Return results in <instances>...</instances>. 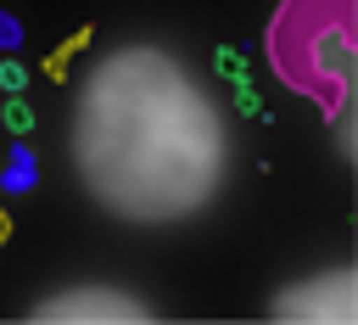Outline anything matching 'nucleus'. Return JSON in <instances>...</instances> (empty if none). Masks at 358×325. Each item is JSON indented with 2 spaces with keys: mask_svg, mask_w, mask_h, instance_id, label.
Listing matches in <instances>:
<instances>
[{
  "mask_svg": "<svg viewBox=\"0 0 358 325\" xmlns=\"http://www.w3.org/2000/svg\"><path fill=\"white\" fill-rule=\"evenodd\" d=\"M34 179H39L34 151H28V146H11V157H6V168H0V185H6V191H34Z\"/></svg>",
  "mask_w": 358,
  "mask_h": 325,
  "instance_id": "obj_1",
  "label": "nucleus"
},
{
  "mask_svg": "<svg viewBox=\"0 0 358 325\" xmlns=\"http://www.w3.org/2000/svg\"><path fill=\"white\" fill-rule=\"evenodd\" d=\"M0 123H6L11 134H28V129H34V112H28V101H17V95H11V101H6V112H0Z\"/></svg>",
  "mask_w": 358,
  "mask_h": 325,
  "instance_id": "obj_2",
  "label": "nucleus"
},
{
  "mask_svg": "<svg viewBox=\"0 0 358 325\" xmlns=\"http://www.w3.org/2000/svg\"><path fill=\"white\" fill-rule=\"evenodd\" d=\"M22 84H28V67H22L17 56H6V62H0V90H11V95H22Z\"/></svg>",
  "mask_w": 358,
  "mask_h": 325,
  "instance_id": "obj_3",
  "label": "nucleus"
},
{
  "mask_svg": "<svg viewBox=\"0 0 358 325\" xmlns=\"http://www.w3.org/2000/svg\"><path fill=\"white\" fill-rule=\"evenodd\" d=\"M213 67H218V73H229V78H246V56H241V50H218V56H213Z\"/></svg>",
  "mask_w": 358,
  "mask_h": 325,
  "instance_id": "obj_4",
  "label": "nucleus"
},
{
  "mask_svg": "<svg viewBox=\"0 0 358 325\" xmlns=\"http://www.w3.org/2000/svg\"><path fill=\"white\" fill-rule=\"evenodd\" d=\"M17 45H22V22L11 11H0V50H17Z\"/></svg>",
  "mask_w": 358,
  "mask_h": 325,
  "instance_id": "obj_5",
  "label": "nucleus"
},
{
  "mask_svg": "<svg viewBox=\"0 0 358 325\" xmlns=\"http://www.w3.org/2000/svg\"><path fill=\"white\" fill-rule=\"evenodd\" d=\"M235 84H241V95H235V101H241V112H257V90H252L246 78H235Z\"/></svg>",
  "mask_w": 358,
  "mask_h": 325,
  "instance_id": "obj_6",
  "label": "nucleus"
},
{
  "mask_svg": "<svg viewBox=\"0 0 358 325\" xmlns=\"http://www.w3.org/2000/svg\"><path fill=\"white\" fill-rule=\"evenodd\" d=\"M6 235H11V219H6V213H0V241H6Z\"/></svg>",
  "mask_w": 358,
  "mask_h": 325,
  "instance_id": "obj_7",
  "label": "nucleus"
}]
</instances>
